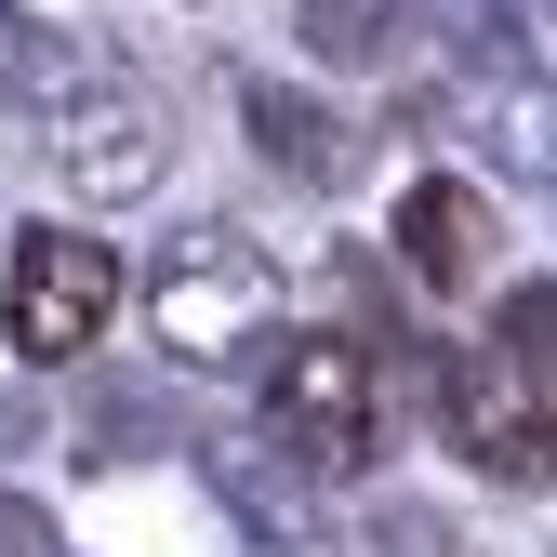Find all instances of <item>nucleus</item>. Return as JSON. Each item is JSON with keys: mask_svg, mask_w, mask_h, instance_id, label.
Wrapping results in <instances>:
<instances>
[{"mask_svg": "<svg viewBox=\"0 0 557 557\" xmlns=\"http://www.w3.org/2000/svg\"><path fill=\"white\" fill-rule=\"evenodd\" d=\"M199 465H213V492L239 505V531H252V544H319V531H332L319 478H306L293 451H265V438H199Z\"/></svg>", "mask_w": 557, "mask_h": 557, "instance_id": "obj_7", "label": "nucleus"}, {"mask_svg": "<svg viewBox=\"0 0 557 557\" xmlns=\"http://www.w3.org/2000/svg\"><path fill=\"white\" fill-rule=\"evenodd\" d=\"M425 27H438L425 0H293V40L319 66H345V81H359V66H411Z\"/></svg>", "mask_w": 557, "mask_h": 557, "instance_id": "obj_9", "label": "nucleus"}, {"mask_svg": "<svg viewBox=\"0 0 557 557\" xmlns=\"http://www.w3.org/2000/svg\"><path fill=\"white\" fill-rule=\"evenodd\" d=\"M0 14H27V27H81V0H0Z\"/></svg>", "mask_w": 557, "mask_h": 557, "instance_id": "obj_13", "label": "nucleus"}, {"mask_svg": "<svg viewBox=\"0 0 557 557\" xmlns=\"http://www.w3.org/2000/svg\"><path fill=\"white\" fill-rule=\"evenodd\" d=\"M385 239H398V265L451 306V293H478V278H492V239H505V226H492V199H478L465 173H411L398 213H385Z\"/></svg>", "mask_w": 557, "mask_h": 557, "instance_id": "obj_6", "label": "nucleus"}, {"mask_svg": "<svg viewBox=\"0 0 557 557\" xmlns=\"http://www.w3.org/2000/svg\"><path fill=\"white\" fill-rule=\"evenodd\" d=\"M107 319H120V252L94 226H66V213L14 226V252H0V332H14V359L27 372H81L107 345Z\"/></svg>", "mask_w": 557, "mask_h": 557, "instance_id": "obj_3", "label": "nucleus"}, {"mask_svg": "<svg viewBox=\"0 0 557 557\" xmlns=\"http://www.w3.org/2000/svg\"><path fill=\"white\" fill-rule=\"evenodd\" d=\"M492 359H518L531 385L557 372V278H518V293L492 306Z\"/></svg>", "mask_w": 557, "mask_h": 557, "instance_id": "obj_10", "label": "nucleus"}, {"mask_svg": "<svg viewBox=\"0 0 557 557\" xmlns=\"http://www.w3.org/2000/svg\"><path fill=\"white\" fill-rule=\"evenodd\" d=\"M252 411H265V451H293L319 492L332 478H372L385 465V359L372 332H278L252 359Z\"/></svg>", "mask_w": 557, "mask_h": 557, "instance_id": "obj_2", "label": "nucleus"}, {"mask_svg": "<svg viewBox=\"0 0 557 557\" xmlns=\"http://www.w3.org/2000/svg\"><path fill=\"white\" fill-rule=\"evenodd\" d=\"M332 557H465V531H451L438 505H372V518L345 531Z\"/></svg>", "mask_w": 557, "mask_h": 557, "instance_id": "obj_11", "label": "nucleus"}, {"mask_svg": "<svg viewBox=\"0 0 557 557\" xmlns=\"http://www.w3.org/2000/svg\"><path fill=\"white\" fill-rule=\"evenodd\" d=\"M239 120H252V147L265 173H293V186H345L359 173V133H345L319 94H278V81H239Z\"/></svg>", "mask_w": 557, "mask_h": 557, "instance_id": "obj_8", "label": "nucleus"}, {"mask_svg": "<svg viewBox=\"0 0 557 557\" xmlns=\"http://www.w3.org/2000/svg\"><path fill=\"white\" fill-rule=\"evenodd\" d=\"M53 438V411H40V385H0V451H40Z\"/></svg>", "mask_w": 557, "mask_h": 557, "instance_id": "obj_12", "label": "nucleus"}, {"mask_svg": "<svg viewBox=\"0 0 557 557\" xmlns=\"http://www.w3.org/2000/svg\"><path fill=\"white\" fill-rule=\"evenodd\" d=\"M411 385H425V425L438 451H465L492 492H544L557 478V425H544V385L518 359H492V345H425L411 359Z\"/></svg>", "mask_w": 557, "mask_h": 557, "instance_id": "obj_5", "label": "nucleus"}, {"mask_svg": "<svg viewBox=\"0 0 557 557\" xmlns=\"http://www.w3.org/2000/svg\"><path fill=\"white\" fill-rule=\"evenodd\" d=\"M27 147H40V173L81 199V213H120V199H147L173 173V107L147 81H120V66H94L81 94H53L27 120Z\"/></svg>", "mask_w": 557, "mask_h": 557, "instance_id": "obj_4", "label": "nucleus"}, {"mask_svg": "<svg viewBox=\"0 0 557 557\" xmlns=\"http://www.w3.org/2000/svg\"><path fill=\"white\" fill-rule=\"evenodd\" d=\"M544 425H557V372H544Z\"/></svg>", "mask_w": 557, "mask_h": 557, "instance_id": "obj_14", "label": "nucleus"}, {"mask_svg": "<svg viewBox=\"0 0 557 557\" xmlns=\"http://www.w3.org/2000/svg\"><path fill=\"white\" fill-rule=\"evenodd\" d=\"M278 306H293L278 252L252 226H226V213L173 226L160 265H147V345H160L173 372H239V359H265V345H278Z\"/></svg>", "mask_w": 557, "mask_h": 557, "instance_id": "obj_1", "label": "nucleus"}]
</instances>
